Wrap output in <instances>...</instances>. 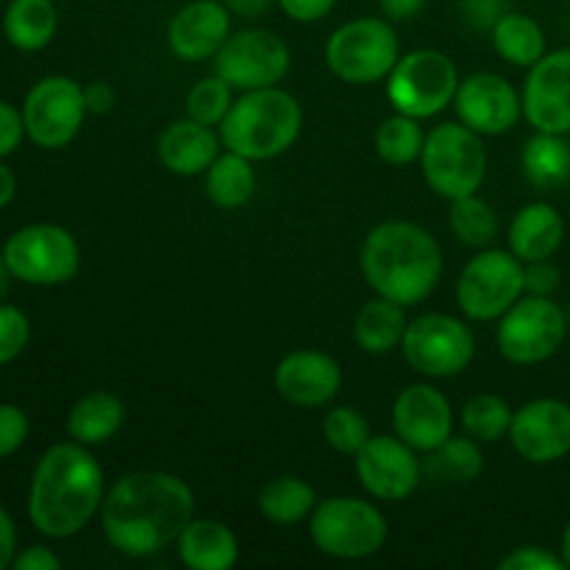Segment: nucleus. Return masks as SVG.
<instances>
[{
  "mask_svg": "<svg viewBox=\"0 0 570 570\" xmlns=\"http://www.w3.org/2000/svg\"><path fill=\"white\" fill-rule=\"evenodd\" d=\"M98 515L111 549L142 560L181 538L195 518V493L173 473L134 471L106 490Z\"/></svg>",
  "mask_w": 570,
  "mask_h": 570,
  "instance_id": "f257e3e1",
  "label": "nucleus"
},
{
  "mask_svg": "<svg viewBox=\"0 0 570 570\" xmlns=\"http://www.w3.org/2000/svg\"><path fill=\"white\" fill-rule=\"evenodd\" d=\"M106 495L104 471L89 445L56 443L37 462L28 490V518L50 540H67L81 532L100 512Z\"/></svg>",
  "mask_w": 570,
  "mask_h": 570,
  "instance_id": "f03ea898",
  "label": "nucleus"
},
{
  "mask_svg": "<svg viewBox=\"0 0 570 570\" xmlns=\"http://www.w3.org/2000/svg\"><path fill=\"white\" fill-rule=\"evenodd\" d=\"M360 267L373 293L401 306H415L443 278V248L417 223L387 220L365 237Z\"/></svg>",
  "mask_w": 570,
  "mask_h": 570,
  "instance_id": "7ed1b4c3",
  "label": "nucleus"
},
{
  "mask_svg": "<svg viewBox=\"0 0 570 570\" xmlns=\"http://www.w3.org/2000/svg\"><path fill=\"white\" fill-rule=\"evenodd\" d=\"M304 126V109L295 95L278 87L239 92L220 122L223 148L250 161H267L287 154Z\"/></svg>",
  "mask_w": 570,
  "mask_h": 570,
  "instance_id": "20e7f679",
  "label": "nucleus"
},
{
  "mask_svg": "<svg viewBox=\"0 0 570 570\" xmlns=\"http://www.w3.org/2000/svg\"><path fill=\"white\" fill-rule=\"evenodd\" d=\"M421 170L429 189L445 200L468 198L488 178V148L482 134L465 122H440L426 134Z\"/></svg>",
  "mask_w": 570,
  "mask_h": 570,
  "instance_id": "39448f33",
  "label": "nucleus"
},
{
  "mask_svg": "<svg viewBox=\"0 0 570 570\" xmlns=\"http://www.w3.org/2000/svg\"><path fill=\"white\" fill-rule=\"evenodd\" d=\"M309 534L317 549L334 560H367L387 540V518L376 504L354 495L317 501L309 515Z\"/></svg>",
  "mask_w": 570,
  "mask_h": 570,
  "instance_id": "423d86ee",
  "label": "nucleus"
},
{
  "mask_svg": "<svg viewBox=\"0 0 570 570\" xmlns=\"http://www.w3.org/2000/svg\"><path fill=\"white\" fill-rule=\"evenodd\" d=\"M399 59L401 42L395 28L382 17H356L343 22L326 42L328 70L354 87L387 81Z\"/></svg>",
  "mask_w": 570,
  "mask_h": 570,
  "instance_id": "0eeeda50",
  "label": "nucleus"
},
{
  "mask_svg": "<svg viewBox=\"0 0 570 570\" xmlns=\"http://www.w3.org/2000/svg\"><path fill=\"white\" fill-rule=\"evenodd\" d=\"M460 72L456 65L434 48L401 56L387 76V100L401 115L429 120L454 104Z\"/></svg>",
  "mask_w": 570,
  "mask_h": 570,
  "instance_id": "6e6552de",
  "label": "nucleus"
},
{
  "mask_svg": "<svg viewBox=\"0 0 570 570\" xmlns=\"http://www.w3.org/2000/svg\"><path fill=\"white\" fill-rule=\"evenodd\" d=\"M568 334V315L560 304L540 295H523L495 328L499 354L512 365H540L562 348Z\"/></svg>",
  "mask_w": 570,
  "mask_h": 570,
  "instance_id": "1a4fd4ad",
  "label": "nucleus"
},
{
  "mask_svg": "<svg viewBox=\"0 0 570 570\" xmlns=\"http://www.w3.org/2000/svg\"><path fill=\"white\" fill-rule=\"evenodd\" d=\"M406 365L426 379H454L476 354V337L465 321L445 312H426L410 321L401 340Z\"/></svg>",
  "mask_w": 570,
  "mask_h": 570,
  "instance_id": "9d476101",
  "label": "nucleus"
},
{
  "mask_svg": "<svg viewBox=\"0 0 570 570\" xmlns=\"http://www.w3.org/2000/svg\"><path fill=\"white\" fill-rule=\"evenodd\" d=\"M523 295V262L512 250L482 248L456 282V306L476 323L499 321Z\"/></svg>",
  "mask_w": 570,
  "mask_h": 570,
  "instance_id": "9b49d317",
  "label": "nucleus"
},
{
  "mask_svg": "<svg viewBox=\"0 0 570 570\" xmlns=\"http://www.w3.org/2000/svg\"><path fill=\"white\" fill-rule=\"evenodd\" d=\"M3 259L11 276L20 282L33 287H59L78 273L81 250L67 228L53 223H33L6 239Z\"/></svg>",
  "mask_w": 570,
  "mask_h": 570,
  "instance_id": "f8f14e48",
  "label": "nucleus"
},
{
  "mask_svg": "<svg viewBox=\"0 0 570 570\" xmlns=\"http://www.w3.org/2000/svg\"><path fill=\"white\" fill-rule=\"evenodd\" d=\"M215 76H220L234 92L278 87L289 72L293 56L278 33L265 28H243L226 39L215 59Z\"/></svg>",
  "mask_w": 570,
  "mask_h": 570,
  "instance_id": "ddd939ff",
  "label": "nucleus"
},
{
  "mask_svg": "<svg viewBox=\"0 0 570 570\" xmlns=\"http://www.w3.org/2000/svg\"><path fill=\"white\" fill-rule=\"evenodd\" d=\"M83 87L67 76H48L31 87L22 104L26 134L45 150H59L78 137L87 117Z\"/></svg>",
  "mask_w": 570,
  "mask_h": 570,
  "instance_id": "4468645a",
  "label": "nucleus"
},
{
  "mask_svg": "<svg viewBox=\"0 0 570 570\" xmlns=\"http://www.w3.org/2000/svg\"><path fill=\"white\" fill-rule=\"evenodd\" d=\"M360 484L376 501L399 504L421 484V460L399 434H373L354 456Z\"/></svg>",
  "mask_w": 570,
  "mask_h": 570,
  "instance_id": "2eb2a0df",
  "label": "nucleus"
},
{
  "mask_svg": "<svg viewBox=\"0 0 570 570\" xmlns=\"http://www.w3.org/2000/svg\"><path fill=\"white\" fill-rule=\"evenodd\" d=\"M454 111L460 122L473 128L482 137H499L515 128L518 117L523 115L521 95L499 72H473L460 81L454 95Z\"/></svg>",
  "mask_w": 570,
  "mask_h": 570,
  "instance_id": "dca6fc26",
  "label": "nucleus"
},
{
  "mask_svg": "<svg viewBox=\"0 0 570 570\" xmlns=\"http://www.w3.org/2000/svg\"><path fill=\"white\" fill-rule=\"evenodd\" d=\"M523 117L534 131L570 134V50H551L529 67L523 83Z\"/></svg>",
  "mask_w": 570,
  "mask_h": 570,
  "instance_id": "f3484780",
  "label": "nucleus"
},
{
  "mask_svg": "<svg viewBox=\"0 0 570 570\" xmlns=\"http://www.w3.org/2000/svg\"><path fill=\"white\" fill-rule=\"evenodd\" d=\"M510 443L532 465H551L570 454V404L538 399L515 410Z\"/></svg>",
  "mask_w": 570,
  "mask_h": 570,
  "instance_id": "a211bd4d",
  "label": "nucleus"
},
{
  "mask_svg": "<svg viewBox=\"0 0 570 570\" xmlns=\"http://www.w3.org/2000/svg\"><path fill=\"white\" fill-rule=\"evenodd\" d=\"M454 432L449 399L434 384L415 382L399 393L393 404V434L417 454H432Z\"/></svg>",
  "mask_w": 570,
  "mask_h": 570,
  "instance_id": "6ab92c4d",
  "label": "nucleus"
},
{
  "mask_svg": "<svg viewBox=\"0 0 570 570\" xmlns=\"http://www.w3.org/2000/svg\"><path fill=\"white\" fill-rule=\"evenodd\" d=\"M273 384L287 404L315 410V406H326L337 399L340 387H343V371L334 356L301 348L278 362Z\"/></svg>",
  "mask_w": 570,
  "mask_h": 570,
  "instance_id": "aec40b11",
  "label": "nucleus"
},
{
  "mask_svg": "<svg viewBox=\"0 0 570 570\" xmlns=\"http://www.w3.org/2000/svg\"><path fill=\"white\" fill-rule=\"evenodd\" d=\"M232 37V11L223 0H193L167 22V48L181 61L215 59Z\"/></svg>",
  "mask_w": 570,
  "mask_h": 570,
  "instance_id": "412c9836",
  "label": "nucleus"
},
{
  "mask_svg": "<svg viewBox=\"0 0 570 570\" xmlns=\"http://www.w3.org/2000/svg\"><path fill=\"white\" fill-rule=\"evenodd\" d=\"M220 134L215 126L184 117L173 120L159 137V159L176 176H200L220 156Z\"/></svg>",
  "mask_w": 570,
  "mask_h": 570,
  "instance_id": "4be33fe9",
  "label": "nucleus"
},
{
  "mask_svg": "<svg viewBox=\"0 0 570 570\" xmlns=\"http://www.w3.org/2000/svg\"><path fill=\"white\" fill-rule=\"evenodd\" d=\"M510 250L527 262L551 259L566 239V220L560 212L546 200L527 204L510 223Z\"/></svg>",
  "mask_w": 570,
  "mask_h": 570,
  "instance_id": "5701e85b",
  "label": "nucleus"
},
{
  "mask_svg": "<svg viewBox=\"0 0 570 570\" xmlns=\"http://www.w3.org/2000/svg\"><path fill=\"white\" fill-rule=\"evenodd\" d=\"M176 549L189 570H232L239 560L237 534L212 518H193L176 540Z\"/></svg>",
  "mask_w": 570,
  "mask_h": 570,
  "instance_id": "b1692460",
  "label": "nucleus"
},
{
  "mask_svg": "<svg viewBox=\"0 0 570 570\" xmlns=\"http://www.w3.org/2000/svg\"><path fill=\"white\" fill-rule=\"evenodd\" d=\"M406 306L395 304V301L373 295L371 301L362 304V309L354 317V340L365 354L384 356L390 351L401 348L406 326Z\"/></svg>",
  "mask_w": 570,
  "mask_h": 570,
  "instance_id": "393cba45",
  "label": "nucleus"
},
{
  "mask_svg": "<svg viewBox=\"0 0 570 570\" xmlns=\"http://www.w3.org/2000/svg\"><path fill=\"white\" fill-rule=\"evenodd\" d=\"M122 421H126L122 401L115 393L95 390L76 401L67 415V434L81 445H100L120 432Z\"/></svg>",
  "mask_w": 570,
  "mask_h": 570,
  "instance_id": "a878e982",
  "label": "nucleus"
},
{
  "mask_svg": "<svg viewBox=\"0 0 570 570\" xmlns=\"http://www.w3.org/2000/svg\"><path fill=\"white\" fill-rule=\"evenodd\" d=\"M59 28V11L53 0H9L3 14V33L14 48L42 50L53 42Z\"/></svg>",
  "mask_w": 570,
  "mask_h": 570,
  "instance_id": "bb28decb",
  "label": "nucleus"
},
{
  "mask_svg": "<svg viewBox=\"0 0 570 570\" xmlns=\"http://www.w3.org/2000/svg\"><path fill=\"white\" fill-rule=\"evenodd\" d=\"M493 48L507 65L532 67L543 59L546 50V31L534 17L521 14V11H507L493 28H490Z\"/></svg>",
  "mask_w": 570,
  "mask_h": 570,
  "instance_id": "cd10ccee",
  "label": "nucleus"
},
{
  "mask_svg": "<svg viewBox=\"0 0 570 570\" xmlns=\"http://www.w3.org/2000/svg\"><path fill=\"white\" fill-rule=\"evenodd\" d=\"M523 176L538 189H557L570 181V142L566 134L538 131L521 154Z\"/></svg>",
  "mask_w": 570,
  "mask_h": 570,
  "instance_id": "c85d7f7f",
  "label": "nucleus"
},
{
  "mask_svg": "<svg viewBox=\"0 0 570 570\" xmlns=\"http://www.w3.org/2000/svg\"><path fill=\"white\" fill-rule=\"evenodd\" d=\"M256 193L254 161L226 150L206 170V195L217 209H239Z\"/></svg>",
  "mask_w": 570,
  "mask_h": 570,
  "instance_id": "c756f323",
  "label": "nucleus"
},
{
  "mask_svg": "<svg viewBox=\"0 0 570 570\" xmlns=\"http://www.w3.org/2000/svg\"><path fill=\"white\" fill-rule=\"evenodd\" d=\"M317 495L301 476H276L262 488L259 512L276 527H295L315 512Z\"/></svg>",
  "mask_w": 570,
  "mask_h": 570,
  "instance_id": "7c9ffc66",
  "label": "nucleus"
},
{
  "mask_svg": "<svg viewBox=\"0 0 570 570\" xmlns=\"http://www.w3.org/2000/svg\"><path fill=\"white\" fill-rule=\"evenodd\" d=\"M429 471L434 479H443L451 484L476 482L484 471V454L479 449V440H473L471 434H462V438L451 434L440 449L432 451Z\"/></svg>",
  "mask_w": 570,
  "mask_h": 570,
  "instance_id": "2f4dec72",
  "label": "nucleus"
},
{
  "mask_svg": "<svg viewBox=\"0 0 570 570\" xmlns=\"http://www.w3.org/2000/svg\"><path fill=\"white\" fill-rule=\"evenodd\" d=\"M449 226L454 237L468 248H488L495 237H499V215L488 200L479 195H468V198L451 200L449 209Z\"/></svg>",
  "mask_w": 570,
  "mask_h": 570,
  "instance_id": "473e14b6",
  "label": "nucleus"
},
{
  "mask_svg": "<svg viewBox=\"0 0 570 570\" xmlns=\"http://www.w3.org/2000/svg\"><path fill=\"white\" fill-rule=\"evenodd\" d=\"M423 145H426V131H423L421 120L410 115H401V111L390 115L376 131V154L387 165H412V161L421 159Z\"/></svg>",
  "mask_w": 570,
  "mask_h": 570,
  "instance_id": "72a5a7b5",
  "label": "nucleus"
},
{
  "mask_svg": "<svg viewBox=\"0 0 570 570\" xmlns=\"http://www.w3.org/2000/svg\"><path fill=\"white\" fill-rule=\"evenodd\" d=\"M512 415H515V410L501 395L479 393L462 404L460 423L465 434H471L479 443H499L501 438L510 434Z\"/></svg>",
  "mask_w": 570,
  "mask_h": 570,
  "instance_id": "f704fd0d",
  "label": "nucleus"
},
{
  "mask_svg": "<svg viewBox=\"0 0 570 570\" xmlns=\"http://www.w3.org/2000/svg\"><path fill=\"white\" fill-rule=\"evenodd\" d=\"M371 438V423L354 406H332L323 417V440L337 454L356 456Z\"/></svg>",
  "mask_w": 570,
  "mask_h": 570,
  "instance_id": "c9c22d12",
  "label": "nucleus"
},
{
  "mask_svg": "<svg viewBox=\"0 0 570 570\" xmlns=\"http://www.w3.org/2000/svg\"><path fill=\"white\" fill-rule=\"evenodd\" d=\"M232 104L234 89L220 76H209L187 92V117L206 122V126H220Z\"/></svg>",
  "mask_w": 570,
  "mask_h": 570,
  "instance_id": "e433bc0d",
  "label": "nucleus"
},
{
  "mask_svg": "<svg viewBox=\"0 0 570 570\" xmlns=\"http://www.w3.org/2000/svg\"><path fill=\"white\" fill-rule=\"evenodd\" d=\"M31 340V323L17 306L0 304V365L17 360Z\"/></svg>",
  "mask_w": 570,
  "mask_h": 570,
  "instance_id": "4c0bfd02",
  "label": "nucleus"
},
{
  "mask_svg": "<svg viewBox=\"0 0 570 570\" xmlns=\"http://www.w3.org/2000/svg\"><path fill=\"white\" fill-rule=\"evenodd\" d=\"M566 560L543 546H518L499 560V570H566Z\"/></svg>",
  "mask_w": 570,
  "mask_h": 570,
  "instance_id": "58836bf2",
  "label": "nucleus"
},
{
  "mask_svg": "<svg viewBox=\"0 0 570 570\" xmlns=\"http://www.w3.org/2000/svg\"><path fill=\"white\" fill-rule=\"evenodd\" d=\"M28 432H31V423L26 412L14 404H0V460L14 454L28 440Z\"/></svg>",
  "mask_w": 570,
  "mask_h": 570,
  "instance_id": "ea45409f",
  "label": "nucleus"
},
{
  "mask_svg": "<svg viewBox=\"0 0 570 570\" xmlns=\"http://www.w3.org/2000/svg\"><path fill=\"white\" fill-rule=\"evenodd\" d=\"M560 287V267L551 259L527 262L523 265V289L527 295H540V298H551Z\"/></svg>",
  "mask_w": 570,
  "mask_h": 570,
  "instance_id": "a19ab883",
  "label": "nucleus"
},
{
  "mask_svg": "<svg viewBox=\"0 0 570 570\" xmlns=\"http://www.w3.org/2000/svg\"><path fill=\"white\" fill-rule=\"evenodd\" d=\"M460 9L468 26L488 31L510 11V6H507V0H460Z\"/></svg>",
  "mask_w": 570,
  "mask_h": 570,
  "instance_id": "79ce46f5",
  "label": "nucleus"
},
{
  "mask_svg": "<svg viewBox=\"0 0 570 570\" xmlns=\"http://www.w3.org/2000/svg\"><path fill=\"white\" fill-rule=\"evenodd\" d=\"M22 137H26V120H22V111H17L14 106L0 100V159L14 154V150L20 148Z\"/></svg>",
  "mask_w": 570,
  "mask_h": 570,
  "instance_id": "37998d69",
  "label": "nucleus"
},
{
  "mask_svg": "<svg viewBox=\"0 0 570 570\" xmlns=\"http://www.w3.org/2000/svg\"><path fill=\"white\" fill-rule=\"evenodd\" d=\"M284 14L295 22H317L337 6V0H276Z\"/></svg>",
  "mask_w": 570,
  "mask_h": 570,
  "instance_id": "c03bdc74",
  "label": "nucleus"
},
{
  "mask_svg": "<svg viewBox=\"0 0 570 570\" xmlns=\"http://www.w3.org/2000/svg\"><path fill=\"white\" fill-rule=\"evenodd\" d=\"M14 570H59L61 560L45 546H28L20 554H14V562H11Z\"/></svg>",
  "mask_w": 570,
  "mask_h": 570,
  "instance_id": "a18cd8bd",
  "label": "nucleus"
},
{
  "mask_svg": "<svg viewBox=\"0 0 570 570\" xmlns=\"http://www.w3.org/2000/svg\"><path fill=\"white\" fill-rule=\"evenodd\" d=\"M83 100H87L89 115H106V111L115 109L117 95L106 81H92L83 87Z\"/></svg>",
  "mask_w": 570,
  "mask_h": 570,
  "instance_id": "49530a36",
  "label": "nucleus"
},
{
  "mask_svg": "<svg viewBox=\"0 0 570 570\" xmlns=\"http://www.w3.org/2000/svg\"><path fill=\"white\" fill-rule=\"evenodd\" d=\"M17 554V529L14 521L9 518V512L0 507V570L9 568L14 562Z\"/></svg>",
  "mask_w": 570,
  "mask_h": 570,
  "instance_id": "de8ad7c7",
  "label": "nucleus"
},
{
  "mask_svg": "<svg viewBox=\"0 0 570 570\" xmlns=\"http://www.w3.org/2000/svg\"><path fill=\"white\" fill-rule=\"evenodd\" d=\"M379 6H382L387 20L404 22V20H412V17L426 6V0H379Z\"/></svg>",
  "mask_w": 570,
  "mask_h": 570,
  "instance_id": "09e8293b",
  "label": "nucleus"
},
{
  "mask_svg": "<svg viewBox=\"0 0 570 570\" xmlns=\"http://www.w3.org/2000/svg\"><path fill=\"white\" fill-rule=\"evenodd\" d=\"M223 3H226L232 14L243 17V20H256V17H262L271 9L273 0H223Z\"/></svg>",
  "mask_w": 570,
  "mask_h": 570,
  "instance_id": "8fccbe9b",
  "label": "nucleus"
},
{
  "mask_svg": "<svg viewBox=\"0 0 570 570\" xmlns=\"http://www.w3.org/2000/svg\"><path fill=\"white\" fill-rule=\"evenodd\" d=\"M14 193H17L14 173H11L6 165H0V209H3V206H9L11 200H14Z\"/></svg>",
  "mask_w": 570,
  "mask_h": 570,
  "instance_id": "3c124183",
  "label": "nucleus"
},
{
  "mask_svg": "<svg viewBox=\"0 0 570 570\" xmlns=\"http://www.w3.org/2000/svg\"><path fill=\"white\" fill-rule=\"evenodd\" d=\"M9 278H14V276H11L9 265H6L3 254H0V304H3L6 293H9Z\"/></svg>",
  "mask_w": 570,
  "mask_h": 570,
  "instance_id": "603ef678",
  "label": "nucleus"
},
{
  "mask_svg": "<svg viewBox=\"0 0 570 570\" xmlns=\"http://www.w3.org/2000/svg\"><path fill=\"white\" fill-rule=\"evenodd\" d=\"M560 557L566 560V566L570 568V523L566 527V532H562V543H560Z\"/></svg>",
  "mask_w": 570,
  "mask_h": 570,
  "instance_id": "864d4df0",
  "label": "nucleus"
},
{
  "mask_svg": "<svg viewBox=\"0 0 570 570\" xmlns=\"http://www.w3.org/2000/svg\"><path fill=\"white\" fill-rule=\"evenodd\" d=\"M566 315H568V332H570V309L566 312Z\"/></svg>",
  "mask_w": 570,
  "mask_h": 570,
  "instance_id": "5fc2aeb1",
  "label": "nucleus"
}]
</instances>
